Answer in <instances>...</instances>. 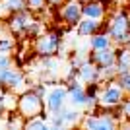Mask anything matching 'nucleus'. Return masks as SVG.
I'll list each match as a JSON object with an SVG mask.
<instances>
[{
	"label": "nucleus",
	"instance_id": "12",
	"mask_svg": "<svg viewBox=\"0 0 130 130\" xmlns=\"http://www.w3.org/2000/svg\"><path fill=\"white\" fill-rule=\"evenodd\" d=\"M107 23H103V20H93V18H82L80 23L76 25V33L80 37H91L95 33L103 31Z\"/></svg>",
	"mask_w": 130,
	"mask_h": 130
},
{
	"label": "nucleus",
	"instance_id": "8",
	"mask_svg": "<svg viewBox=\"0 0 130 130\" xmlns=\"http://www.w3.org/2000/svg\"><path fill=\"white\" fill-rule=\"evenodd\" d=\"M68 103V89L66 86H53L49 87V91L45 95V109L47 113H56V111H62Z\"/></svg>",
	"mask_w": 130,
	"mask_h": 130
},
{
	"label": "nucleus",
	"instance_id": "10",
	"mask_svg": "<svg viewBox=\"0 0 130 130\" xmlns=\"http://www.w3.org/2000/svg\"><path fill=\"white\" fill-rule=\"evenodd\" d=\"M68 103L72 107H78V109H86L87 103V89H86V84H82L80 80H68Z\"/></svg>",
	"mask_w": 130,
	"mask_h": 130
},
{
	"label": "nucleus",
	"instance_id": "1",
	"mask_svg": "<svg viewBox=\"0 0 130 130\" xmlns=\"http://www.w3.org/2000/svg\"><path fill=\"white\" fill-rule=\"evenodd\" d=\"M105 31L111 35V39L117 47H122L126 43V39L130 37V14L124 10H117L109 18Z\"/></svg>",
	"mask_w": 130,
	"mask_h": 130
},
{
	"label": "nucleus",
	"instance_id": "24",
	"mask_svg": "<svg viewBox=\"0 0 130 130\" xmlns=\"http://www.w3.org/2000/svg\"><path fill=\"white\" fill-rule=\"evenodd\" d=\"M14 49V41L8 37H0V54H10Z\"/></svg>",
	"mask_w": 130,
	"mask_h": 130
},
{
	"label": "nucleus",
	"instance_id": "4",
	"mask_svg": "<svg viewBox=\"0 0 130 130\" xmlns=\"http://www.w3.org/2000/svg\"><path fill=\"white\" fill-rule=\"evenodd\" d=\"M124 97H126V93L117 80L103 82L101 91H99V109H111V111L119 109L124 101Z\"/></svg>",
	"mask_w": 130,
	"mask_h": 130
},
{
	"label": "nucleus",
	"instance_id": "3",
	"mask_svg": "<svg viewBox=\"0 0 130 130\" xmlns=\"http://www.w3.org/2000/svg\"><path fill=\"white\" fill-rule=\"evenodd\" d=\"M119 113H111V109H101V113L93 111L89 115H84L82 126L87 130H113L119 124Z\"/></svg>",
	"mask_w": 130,
	"mask_h": 130
},
{
	"label": "nucleus",
	"instance_id": "22",
	"mask_svg": "<svg viewBox=\"0 0 130 130\" xmlns=\"http://www.w3.org/2000/svg\"><path fill=\"white\" fill-rule=\"evenodd\" d=\"M25 2H27V10H31L33 14L43 12L45 6H47V0H25Z\"/></svg>",
	"mask_w": 130,
	"mask_h": 130
},
{
	"label": "nucleus",
	"instance_id": "7",
	"mask_svg": "<svg viewBox=\"0 0 130 130\" xmlns=\"http://www.w3.org/2000/svg\"><path fill=\"white\" fill-rule=\"evenodd\" d=\"M60 51V33L49 31L35 39V53L39 56H54Z\"/></svg>",
	"mask_w": 130,
	"mask_h": 130
},
{
	"label": "nucleus",
	"instance_id": "11",
	"mask_svg": "<svg viewBox=\"0 0 130 130\" xmlns=\"http://www.w3.org/2000/svg\"><path fill=\"white\" fill-rule=\"evenodd\" d=\"M89 60L97 68H111V66H117V49L115 47H107V49H99L93 51L89 54Z\"/></svg>",
	"mask_w": 130,
	"mask_h": 130
},
{
	"label": "nucleus",
	"instance_id": "29",
	"mask_svg": "<svg viewBox=\"0 0 130 130\" xmlns=\"http://www.w3.org/2000/svg\"><path fill=\"white\" fill-rule=\"evenodd\" d=\"M2 14H6V10H4V4H2V0H0V16Z\"/></svg>",
	"mask_w": 130,
	"mask_h": 130
},
{
	"label": "nucleus",
	"instance_id": "30",
	"mask_svg": "<svg viewBox=\"0 0 130 130\" xmlns=\"http://www.w3.org/2000/svg\"><path fill=\"white\" fill-rule=\"evenodd\" d=\"M82 2H91V0H82Z\"/></svg>",
	"mask_w": 130,
	"mask_h": 130
},
{
	"label": "nucleus",
	"instance_id": "26",
	"mask_svg": "<svg viewBox=\"0 0 130 130\" xmlns=\"http://www.w3.org/2000/svg\"><path fill=\"white\" fill-rule=\"evenodd\" d=\"M12 66V54H0V70Z\"/></svg>",
	"mask_w": 130,
	"mask_h": 130
},
{
	"label": "nucleus",
	"instance_id": "21",
	"mask_svg": "<svg viewBox=\"0 0 130 130\" xmlns=\"http://www.w3.org/2000/svg\"><path fill=\"white\" fill-rule=\"evenodd\" d=\"M47 119H49L51 128H64V126H66V120H64L62 111H56V113H47Z\"/></svg>",
	"mask_w": 130,
	"mask_h": 130
},
{
	"label": "nucleus",
	"instance_id": "14",
	"mask_svg": "<svg viewBox=\"0 0 130 130\" xmlns=\"http://www.w3.org/2000/svg\"><path fill=\"white\" fill-rule=\"evenodd\" d=\"M82 14H84V18L103 20V18H105V4L101 2V0H91V2H84V6H82Z\"/></svg>",
	"mask_w": 130,
	"mask_h": 130
},
{
	"label": "nucleus",
	"instance_id": "6",
	"mask_svg": "<svg viewBox=\"0 0 130 130\" xmlns=\"http://www.w3.org/2000/svg\"><path fill=\"white\" fill-rule=\"evenodd\" d=\"M82 6H84L82 0H64L58 6V20L68 27H76L80 23V20L84 18Z\"/></svg>",
	"mask_w": 130,
	"mask_h": 130
},
{
	"label": "nucleus",
	"instance_id": "5",
	"mask_svg": "<svg viewBox=\"0 0 130 130\" xmlns=\"http://www.w3.org/2000/svg\"><path fill=\"white\" fill-rule=\"evenodd\" d=\"M25 76H23L22 70L18 68H2L0 70V89H6V91H25Z\"/></svg>",
	"mask_w": 130,
	"mask_h": 130
},
{
	"label": "nucleus",
	"instance_id": "20",
	"mask_svg": "<svg viewBox=\"0 0 130 130\" xmlns=\"http://www.w3.org/2000/svg\"><path fill=\"white\" fill-rule=\"evenodd\" d=\"M45 33V25L39 20H33L31 23H29V27H27V31H25V35L27 37H31V39H37V37H41Z\"/></svg>",
	"mask_w": 130,
	"mask_h": 130
},
{
	"label": "nucleus",
	"instance_id": "13",
	"mask_svg": "<svg viewBox=\"0 0 130 130\" xmlns=\"http://www.w3.org/2000/svg\"><path fill=\"white\" fill-rule=\"evenodd\" d=\"M78 80L82 84H93V82H101V72L91 60H86L84 64L78 68Z\"/></svg>",
	"mask_w": 130,
	"mask_h": 130
},
{
	"label": "nucleus",
	"instance_id": "19",
	"mask_svg": "<svg viewBox=\"0 0 130 130\" xmlns=\"http://www.w3.org/2000/svg\"><path fill=\"white\" fill-rule=\"evenodd\" d=\"M2 4H4L6 14H16V12L27 10V2L25 0H2Z\"/></svg>",
	"mask_w": 130,
	"mask_h": 130
},
{
	"label": "nucleus",
	"instance_id": "27",
	"mask_svg": "<svg viewBox=\"0 0 130 130\" xmlns=\"http://www.w3.org/2000/svg\"><path fill=\"white\" fill-rule=\"evenodd\" d=\"M6 113V107H4V93L0 91V115Z\"/></svg>",
	"mask_w": 130,
	"mask_h": 130
},
{
	"label": "nucleus",
	"instance_id": "9",
	"mask_svg": "<svg viewBox=\"0 0 130 130\" xmlns=\"http://www.w3.org/2000/svg\"><path fill=\"white\" fill-rule=\"evenodd\" d=\"M33 12L31 10H22V12H16V14H10L8 22H6V27L8 31L14 33V35H22V33L27 31L29 23L33 22Z\"/></svg>",
	"mask_w": 130,
	"mask_h": 130
},
{
	"label": "nucleus",
	"instance_id": "2",
	"mask_svg": "<svg viewBox=\"0 0 130 130\" xmlns=\"http://www.w3.org/2000/svg\"><path fill=\"white\" fill-rule=\"evenodd\" d=\"M18 113L22 115L23 119H31L37 115L45 113V97L39 95L33 87L22 91V95L18 97Z\"/></svg>",
	"mask_w": 130,
	"mask_h": 130
},
{
	"label": "nucleus",
	"instance_id": "18",
	"mask_svg": "<svg viewBox=\"0 0 130 130\" xmlns=\"http://www.w3.org/2000/svg\"><path fill=\"white\" fill-rule=\"evenodd\" d=\"M23 128H27V130H47V128H51V124H49V119L43 113V115H37V117H31V119H25V126Z\"/></svg>",
	"mask_w": 130,
	"mask_h": 130
},
{
	"label": "nucleus",
	"instance_id": "15",
	"mask_svg": "<svg viewBox=\"0 0 130 130\" xmlns=\"http://www.w3.org/2000/svg\"><path fill=\"white\" fill-rule=\"evenodd\" d=\"M113 45H115V43H113V39H111V35H109V33L105 31V29L89 37V51L107 49V47H113Z\"/></svg>",
	"mask_w": 130,
	"mask_h": 130
},
{
	"label": "nucleus",
	"instance_id": "16",
	"mask_svg": "<svg viewBox=\"0 0 130 130\" xmlns=\"http://www.w3.org/2000/svg\"><path fill=\"white\" fill-rule=\"evenodd\" d=\"M117 70H119V74L130 72V49L128 47H119L117 49Z\"/></svg>",
	"mask_w": 130,
	"mask_h": 130
},
{
	"label": "nucleus",
	"instance_id": "25",
	"mask_svg": "<svg viewBox=\"0 0 130 130\" xmlns=\"http://www.w3.org/2000/svg\"><path fill=\"white\" fill-rule=\"evenodd\" d=\"M119 111H120V115H122L126 120H130V95L124 97V101H122V105L119 107Z\"/></svg>",
	"mask_w": 130,
	"mask_h": 130
},
{
	"label": "nucleus",
	"instance_id": "17",
	"mask_svg": "<svg viewBox=\"0 0 130 130\" xmlns=\"http://www.w3.org/2000/svg\"><path fill=\"white\" fill-rule=\"evenodd\" d=\"M62 115H64V120H66V126H76V124H82V119H84V113L82 109L78 107H64L62 109Z\"/></svg>",
	"mask_w": 130,
	"mask_h": 130
},
{
	"label": "nucleus",
	"instance_id": "28",
	"mask_svg": "<svg viewBox=\"0 0 130 130\" xmlns=\"http://www.w3.org/2000/svg\"><path fill=\"white\" fill-rule=\"evenodd\" d=\"M62 2H64V0H47V4H49V6H60Z\"/></svg>",
	"mask_w": 130,
	"mask_h": 130
},
{
	"label": "nucleus",
	"instance_id": "23",
	"mask_svg": "<svg viewBox=\"0 0 130 130\" xmlns=\"http://www.w3.org/2000/svg\"><path fill=\"white\" fill-rule=\"evenodd\" d=\"M117 82L120 84V87L124 89L126 95H130V72H122L117 76Z\"/></svg>",
	"mask_w": 130,
	"mask_h": 130
}]
</instances>
